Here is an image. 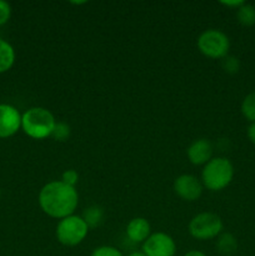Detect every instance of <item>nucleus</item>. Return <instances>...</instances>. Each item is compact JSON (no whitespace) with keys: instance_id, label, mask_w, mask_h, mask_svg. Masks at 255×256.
Masks as SVG:
<instances>
[{"instance_id":"f257e3e1","label":"nucleus","mask_w":255,"mask_h":256,"mask_svg":"<svg viewBox=\"0 0 255 256\" xmlns=\"http://www.w3.org/2000/svg\"><path fill=\"white\" fill-rule=\"evenodd\" d=\"M79 202L75 188L62 182H50L39 192V205L42 212L54 219H64L74 214Z\"/></svg>"},{"instance_id":"f03ea898","label":"nucleus","mask_w":255,"mask_h":256,"mask_svg":"<svg viewBox=\"0 0 255 256\" xmlns=\"http://www.w3.org/2000/svg\"><path fill=\"white\" fill-rule=\"evenodd\" d=\"M55 124L56 122H55L54 115L45 108H30L22 115V130L28 136L32 139L40 140L49 138Z\"/></svg>"},{"instance_id":"7ed1b4c3","label":"nucleus","mask_w":255,"mask_h":256,"mask_svg":"<svg viewBox=\"0 0 255 256\" xmlns=\"http://www.w3.org/2000/svg\"><path fill=\"white\" fill-rule=\"evenodd\" d=\"M234 178V166L226 158H212L204 165L202 172V186L212 192H220L232 182Z\"/></svg>"},{"instance_id":"20e7f679","label":"nucleus","mask_w":255,"mask_h":256,"mask_svg":"<svg viewBox=\"0 0 255 256\" xmlns=\"http://www.w3.org/2000/svg\"><path fill=\"white\" fill-rule=\"evenodd\" d=\"M89 228L79 215H70L60 220L56 225V239L65 246H76L84 242Z\"/></svg>"},{"instance_id":"39448f33","label":"nucleus","mask_w":255,"mask_h":256,"mask_svg":"<svg viewBox=\"0 0 255 256\" xmlns=\"http://www.w3.org/2000/svg\"><path fill=\"white\" fill-rule=\"evenodd\" d=\"M198 49L210 59H224L230 49V40L225 32L218 29L205 30L198 38Z\"/></svg>"},{"instance_id":"423d86ee","label":"nucleus","mask_w":255,"mask_h":256,"mask_svg":"<svg viewBox=\"0 0 255 256\" xmlns=\"http://www.w3.org/2000/svg\"><path fill=\"white\" fill-rule=\"evenodd\" d=\"M222 230V218L214 212H200L189 222V232L198 240H210L219 236Z\"/></svg>"},{"instance_id":"0eeeda50","label":"nucleus","mask_w":255,"mask_h":256,"mask_svg":"<svg viewBox=\"0 0 255 256\" xmlns=\"http://www.w3.org/2000/svg\"><path fill=\"white\" fill-rule=\"evenodd\" d=\"M142 252L146 256H174L176 244L170 235L154 232L142 242Z\"/></svg>"},{"instance_id":"6e6552de","label":"nucleus","mask_w":255,"mask_h":256,"mask_svg":"<svg viewBox=\"0 0 255 256\" xmlns=\"http://www.w3.org/2000/svg\"><path fill=\"white\" fill-rule=\"evenodd\" d=\"M174 192L180 199L195 202L202 194V182L194 175H180L174 182Z\"/></svg>"},{"instance_id":"1a4fd4ad","label":"nucleus","mask_w":255,"mask_h":256,"mask_svg":"<svg viewBox=\"0 0 255 256\" xmlns=\"http://www.w3.org/2000/svg\"><path fill=\"white\" fill-rule=\"evenodd\" d=\"M22 128L19 110L9 104H0V138H10Z\"/></svg>"},{"instance_id":"9d476101","label":"nucleus","mask_w":255,"mask_h":256,"mask_svg":"<svg viewBox=\"0 0 255 256\" xmlns=\"http://www.w3.org/2000/svg\"><path fill=\"white\" fill-rule=\"evenodd\" d=\"M188 159L194 165H205L212 160V145L208 139H198L186 150Z\"/></svg>"},{"instance_id":"9b49d317","label":"nucleus","mask_w":255,"mask_h":256,"mask_svg":"<svg viewBox=\"0 0 255 256\" xmlns=\"http://www.w3.org/2000/svg\"><path fill=\"white\" fill-rule=\"evenodd\" d=\"M152 235L150 224L145 218H134L126 225V236L132 242H144Z\"/></svg>"},{"instance_id":"f8f14e48","label":"nucleus","mask_w":255,"mask_h":256,"mask_svg":"<svg viewBox=\"0 0 255 256\" xmlns=\"http://www.w3.org/2000/svg\"><path fill=\"white\" fill-rule=\"evenodd\" d=\"M104 209L99 205H92V206L86 208L82 212V218L85 222V224L88 225L89 229H94V228H98L104 220Z\"/></svg>"},{"instance_id":"ddd939ff","label":"nucleus","mask_w":255,"mask_h":256,"mask_svg":"<svg viewBox=\"0 0 255 256\" xmlns=\"http://www.w3.org/2000/svg\"><path fill=\"white\" fill-rule=\"evenodd\" d=\"M216 250L222 255L230 256L235 254L238 250V240L230 232H224V234L219 235L216 242Z\"/></svg>"},{"instance_id":"4468645a","label":"nucleus","mask_w":255,"mask_h":256,"mask_svg":"<svg viewBox=\"0 0 255 256\" xmlns=\"http://www.w3.org/2000/svg\"><path fill=\"white\" fill-rule=\"evenodd\" d=\"M14 48L5 40L0 39V72H5L14 65Z\"/></svg>"},{"instance_id":"2eb2a0df","label":"nucleus","mask_w":255,"mask_h":256,"mask_svg":"<svg viewBox=\"0 0 255 256\" xmlns=\"http://www.w3.org/2000/svg\"><path fill=\"white\" fill-rule=\"evenodd\" d=\"M236 10V18L240 24L244 26H252L255 24V6L245 2Z\"/></svg>"},{"instance_id":"dca6fc26","label":"nucleus","mask_w":255,"mask_h":256,"mask_svg":"<svg viewBox=\"0 0 255 256\" xmlns=\"http://www.w3.org/2000/svg\"><path fill=\"white\" fill-rule=\"evenodd\" d=\"M242 112L245 119L255 122V92H252L244 98L242 102Z\"/></svg>"},{"instance_id":"f3484780","label":"nucleus","mask_w":255,"mask_h":256,"mask_svg":"<svg viewBox=\"0 0 255 256\" xmlns=\"http://www.w3.org/2000/svg\"><path fill=\"white\" fill-rule=\"evenodd\" d=\"M70 132H72V130H70L69 124L64 122H58L52 129L50 138H52L55 142H65V140L69 139Z\"/></svg>"},{"instance_id":"a211bd4d","label":"nucleus","mask_w":255,"mask_h":256,"mask_svg":"<svg viewBox=\"0 0 255 256\" xmlns=\"http://www.w3.org/2000/svg\"><path fill=\"white\" fill-rule=\"evenodd\" d=\"M222 69L225 70V72L230 75H235L239 72L240 69V62L236 56H232V55H226V56L222 59Z\"/></svg>"},{"instance_id":"6ab92c4d","label":"nucleus","mask_w":255,"mask_h":256,"mask_svg":"<svg viewBox=\"0 0 255 256\" xmlns=\"http://www.w3.org/2000/svg\"><path fill=\"white\" fill-rule=\"evenodd\" d=\"M92 256H122V254L116 248L104 245V246H99L94 249V252H92Z\"/></svg>"},{"instance_id":"aec40b11","label":"nucleus","mask_w":255,"mask_h":256,"mask_svg":"<svg viewBox=\"0 0 255 256\" xmlns=\"http://www.w3.org/2000/svg\"><path fill=\"white\" fill-rule=\"evenodd\" d=\"M60 182H62L64 184L69 185V186L75 188L76 182H79V174H78L76 170H74V169L65 170V172H62V180H60Z\"/></svg>"},{"instance_id":"412c9836","label":"nucleus","mask_w":255,"mask_h":256,"mask_svg":"<svg viewBox=\"0 0 255 256\" xmlns=\"http://www.w3.org/2000/svg\"><path fill=\"white\" fill-rule=\"evenodd\" d=\"M12 16V6L5 0H0V25H4L9 22Z\"/></svg>"},{"instance_id":"4be33fe9","label":"nucleus","mask_w":255,"mask_h":256,"mask_svg":"<svg viewBox=\"0 0 255 256\" xmlns=\"http://www.w3.org/2000/svg\"><path fill=\"white\" fill-rule=\"evenodd\" d=\"M220 4L225 5L228 8H236V9H239L242 4H245V2L244 0H228V2L222 0V2H220Z\"/></svg>"},{"instance_id":"5701e85b","label":"nucleus","mask_w":255,"mask_h":256,"mask_svg":"<svg viewBox=\"0 0 255 256\" xmlns=\"http://www.w3.org/2000/svg\"><path fill=\"white\" fill-rule=\"evenodd\" d=\"M248 138L252 144H255V122H252L248 128Z\"/></svg>"},{"instance_id":"b1692460","label":"nucleus","mask_w":255,"mask_h":256,"mask_svg":"<svg viewBox=\"0 0 255 256\" xmlns=\"http://www.w3.org/2000/svg\"><path fill=\"white\" fill-rule=\"evenodd\" d=\"M184 256H206L202 252H199V250H190Z\"/></svg>"},{"instance_id":"393cba45","label":"nucleus","mask_w":255,"mask_h":256,"mask_svg":"<svg viewBox=\"0 0 255 256\" xmlns=\"http://www.w3.org/2000/svg\"><path fill=\"white\" fill-rule=\"evenodd\" d=\"M128 256H146V255H145L142 252H132L130 255H128Z\"/></svg>"},{"instance_id":"a878e982","label":"nucleus","mask_w":255,"mask_h":256,"mask_svg":"<svg viewBox=\"0 0 255 256\" xmlns=\"http://www.w3.org/2000/svg\"><path fill=\"white\" fill-rule=\"evenodd\" d=\"M0 195H2V190H0Z\"/></svg>"}]
</instances>
